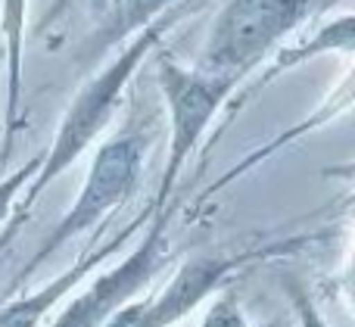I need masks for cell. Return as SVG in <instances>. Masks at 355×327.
<instances>
[{
    "label": "cell",
    "instance_id": "9c48e42d",
    "mask_svg": "<svg viewBox=\"0 0 355 327\" xmlns=\"http://www.w3.org/2000/svg\"><path fill=\"white\" fill-rule=\"evenodd\" d=\"M178 3H181V0H112L106 16L97 22V28L81 41L78 60L94 62L97 56L122 47L125 41H131L137 31L153 25L156 19H162L168 10H175Z\"/></svg>",
    "mask_w": 355,
    "mask_h": 327
},
{
    "label": "cell",
    "instance_id": "7c38bea8",
    "mask_svg": "<svg viewBox=\"0 0 355 327\" xmlns=\"http://www.w3.org/2000/svg\"><path fill=\"white\" fill-rule=\"evenodd\" d=\"M281 287H284V297H287L296 324H300V327H331L324 321V315L318 312L315 299L309 297L306 284H302L300 278H293V274H281Z\"/></svg>",
    "mask_w": 355,
    "mask_h": 327
},
{
    "label": "cell",
    "instance_id": "4fadbf2b",
    "mask_svg": "<svg viewBox=\"0 0 355 327\" xmlns=\"http://www.w3.org/2000/svg\"><path fill=\"white\" fill-rule=\"evenodd\" d=\"M196 327H259L246 318V312L240 309V297L234 287H225L218 297L212 299L209 312L202 315V321Z\"/></svg>",
    "mask_w": 355,
    "mask_h": 327
},
{
    "label": "cell",
    "instance_id": "ba28073f",
    "mask_svg": "<svg viewBox=\"0 0 355 327\" xmlns=\"http://www.w3.org/2000/svg\"><path fill=\"white\" fill-rule=\"evenodd\" d=\"M327 53L352 56V60H355V12H346V16L331 19V22L321 25V28L315 31V35H309L306 41L293 44V47L277 50L275 62H271V66L265 69L262 78H259L256 85H252L250 91H246L243 97L237 100V103H231V116H237L240 106H243L256 91H262V87L268 85V81H275L277 75L290 72V69H296V66H306V62L318 60V56H327Z\"/></svg>",
    "mask_w": 355,
    "mask_h": 327
},
{
    "label": "cell",
    "instance_id": "5b68a950",
    "mask_svg": "<svg viewBox=\"0 0 355 327\" xmlns=\"http://www.w3.org/2000/svg\"><path fill=\"white\" fill-rule=\"evenodd\" d=\"M172 212L175 203L153 212L144 237L128 249V256L116 262L110 272H103L97 281H91L47 327H106V321L122 306L137 299V293L147 290V284L166 268L168 256H172L166 237Z\"/></svg>",
    "mask_w": 355,
    "mask_h": 327
},
{
    "label": "cell",
    "instance_id": "8992f818",
    "mask_svg": "<svg viewBox=\"0 0 355 327\" xmlns=\"http://www.w3.org/2000/svg\"><path fill=\"white\" fill-rule=\"evenodd\" d=\"M281 247H265V249H246V253L234 256H193V259L181 262L178 272L172 274L166 287L153 297L131 299L128 306L116 312L106 321V327H175L178 321L196 312L209 297L221 293L227 287V281L240 272L243 265L265 256L284 253Z\"/></svg>",
    "mask_w": 355,
    "mask_h": 327
},
{
    "label": "cell",
    "instance_id": "30bf717a",
    "mask_svg": "<svg viewBox=\"0 0 355 327\" xmlns=\"http://www.w3.org/2000/svg\"><path fill=\"white\" fill-rule=\"evenodd\" d=\"M25 16L28 0H0V44L6 53V143L3 159L12 147V137L22 128V53H25Z\"/></svg>",
    "mask_w": 355,
    "mask_h": 327
},
{
    "label": "cell",
    "instance_id": "ac0fdd59",
    "mask_svg": "<svg viewBox=\"0 0 355 327\" xmlns=\"http://www.w3.org/2000/svg\"><path fill=\"white\" fill-rule=\"evenodd\" d=\"M0 69H6V53H3V44H0Z\"/></svg>",
    "mask_w": 355,
    "mask_h": 327
},
{
    "label": "cell",
    "instance_id": "277c9868",
    "mask_svg": "<svg viewBox=\"0 0 355 327\" xmlns=\"http://www.w3.org/2000/svg\"><path fill=\"white\" fill-rule=\"evenodd\" d=\"M156 85H159V94L166 100V112H168V156L159 175L156 197L150 203V209L159 212L172 203V193L187 159L206 137L212 118L218 116L221 106L227 103V97L240 85L218 78V75H209L202 69H187L172 56L156 60Z\"/></svg>",
    "mask_w": 355,
    "mask_h": 327
},
{
    "label": "cell",
    "instance_id": "5bb4252c",
    "mask_svg": "<svg viewBox=\"0 0 355 327\" xmlns=\"http://www.w3.org/2000/svg\"><path fill=\"white\" fill-rule=\"evenodd\" d=\"M321 175H324L327 181H337V184H343V193H340L337 203H334L337 215L355 218V162H343V166H327Z\"/></svg>",
    "mask_w": 355,
    "mask_h": 327
},
{
    "label": "cell",
    "instance_id": "52a82bcc",
    "mask_svg": "<svg viewBox=\"0 0 355 327\" xmlns=\"http://www.w3.org/2000/svg\"><path fill=\"white\" fill-rule=\"evenodd\" d=\"M150 215H153V209L141 212V218H135L131 224H125L122 234L110 237V240L100 243V247H91L85 256H78V262H72L66 272H60L53 281H47L44 287H37L35 293H22L19 299L3 303L0 306V327H41L44 318H47L50 312H53L56 306L75 290V287L85 284L87 274L97 272L103 262H110L112 256H116L119 249H122L125 243H128L131 237L150 222Z\"/></svg>",
    "mask_w": 355,
    "mask_h": 327
},
{
    "label": "cell",
    "instance_id": "2e32d148",
    "mask_svg": "<svg viewBox=\"0 0 355 327\" xmlns=\"http://www.w3.org/2000/svg\"><path fill=\"white\" fill-rule=\"evenodd\" d=\"M346 297H349V306H352V315H355V262L346 274Z\"/></svg>",
    "mask_w": 355,
    "mask_h": 327
},
{
    "label": "cell",
    "instance_id": "d6986e66",
    "mask_svg": "<svg viewBox=\"0 0 355 327\" xmlns=\"http://www.w3.org/2000/svg\"><path fill=\"white\" fill-rule=\"evenodd\" d=\"M0 162H3V159H0Z\"/></svg>",
    "mask_w": 355,
    "mask_h": 327
},
{
    "label": "cell",
    "instance_id": "6da1fadb",
    "mask_svg": "<svg viewBox=\"0 0 355 327\" xmlns=\"http://www.w3.org/2000/svg\"><path fill=\"white\" fill-rule=\"evenodd\" d=\"M187 10H193V3H184V6L178 3L175 10H168L166 16L156 19L153 25L137 31L131 41L122 44V50H119L100 72H94L91 78L78 87V94H75L72 103H69L66 112H62L60 128H56L50 150L44 153L41 168H37V175L31 178V184L25 187V193L19 197L16 212H12L10 224H6L3 234H0V256L10 249L12 240H16V231L22 228V222L31 215L37 197H41L44 191H50V184H53L60 175H66L69 168L85 156V150L106 131V125L112 122L116 109L122 106V97H125V91H128L135 72L141 69V62L159 47L162 35H166Z\"/></svg>",
    "mask_w": 355,
    "mask_h": 327
},
{
    "label": "cell",
    "instance_id": "e0dca14e",
    "mask_svg": "<svg viewBox=\"0 0 355 327\" xmlns=\"http://www.w3.org/2000/svg\"><path fill=\"white\" fill-rule=\"evenodd\" d=\"M334 6H340V0H312V10H315V16H321V12L334 10Z\"/></svg>",
    "mask_w": 355,
    "mask_h": 327
},
{
    "label": "cell",
    "instance_id": "7a4b0ae2",
    "mask_svg": "<svg viewBox=\"0 0 355 327\" xmlns=\"http://www.w3.org/2000/svg\"><path fill=\"white\" fill-rule=\"evenodd\" d=\"M147 147H150L147 131L135 128V125H128V128H122L116 137L100 143L75 203L69 206L66 215H62L60 222L53 224V231L41 240V247L31 253V259L16 272V278L10 281V290H22V284L41 272L44 262L53 259L69 240H75V237H81L85 231H91L94 224H100L116 206H122L125 200L137 191Z\"/></svg>",
    "mask_w": 355,
    "mask_h": 327
},
{
    "label": "cell",
    "instance_id": "8fae6325",
    "mask_svg": "<svg viewBox=\"0 0 355 327\" xmlns=\"http://www.w3.org/2000/svg\"><path fill=\"white\" fill-rule=\"evenodd\" d=\"M41 162H44V153H37V156H31L25 166H19L16 172H10L6 178H0V224H10L12 212H16L19 197H22L25 187H28L31 178L37 175Z\"/></svg>",
    "mask_w": 355,
    "mask_h": 327
},
{
    "label": "cell",
    "instance_id": "9a60e30c",
    "mask_svg": "<svg viewBox=\"0 0 355 327\" xmlns=\"http://www.w3.org/2000/svg\"><path fill=\"white\" fill-rule=\"evenodd\" d=\"M85 3H87V10H91L94 16L103 19V16H106V10L112 6V0H85Z\"/></svg>",
    "mask_w": 355,
    "mask_h": 327
},
{
    "label": "cell",
    "instance_id": "3957f363",
    "mask_svg": "<svg viewBox=\"0 0 355 327\" xmlns=\"http://www.w3.org/2000/svg\"><path fill=\"white\" fill-rule=\"evenodd\" d=\"M309 19H315L312 0H227L209 28L196 69L243 85L246 75Z\"/></svg>",
    "mask_w": 355,
    "mask_h": 327
}]
</instances>
